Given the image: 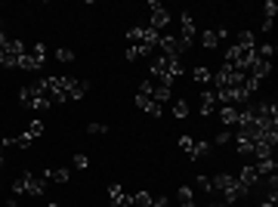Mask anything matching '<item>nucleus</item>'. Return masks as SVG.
I'll use <instances>...</instances> for the list:
<instances>
[{
    "label": "nucleus",
    "mask_w": 278,
    "mask_h": 207,
    "mask_svg": "<svg viewBox=\"0 0 278 207\" xmlns=\"http://www.w3.org/2000/svg\"><path fill=\"white\" fill-rule=\"evenodd\" d=\"M44 81H47L50 102H56V105L68 102V87H71V81H74V78H59V74H50V78H44Z\"/></svg>",
    "instance_id": "nucleus-2"
},
{
    "label": "nucleus",
    "mask_w": 278,
    "mask_h": 207,
    "mask_svg": "<svg viewBox=\"0 0 278 207\" xmlns=\"http://www.w3.org/2000/svg\"><path fill=\"white\" fill-rule=\"evenodd\" d=\"M31 56H34V59H41V62L47 65V47H44V44H34V47H31Z\"/></svg>",
    "instance_id": "nucleus-29"
},
{
    "label": "nucleus",
    "mask_w": 278,
    "mask_h": 207,
    "mask_svg": "<svg viewBox=\"0 0 278 207\" xmlns=\"http://www.w3.org/2000/svg\"><path fill=\"white\" fill-rule=\"evenodd\" d=\"M235 152L250 158V152H253V142H250V139H244V136H238V142H235Z\"/></svg>",
    "instance_id": "nucleus-21"
},
{
    "label": "nucleus",
    "mask_w": 278,
    "mask_h": 207,
    "mask_svg": "<svg viewBox=\"0 0 278 207\" xmlns=\"http://www.w3.org/2000/svg\"><path fill=\"white\" fill-rule=\"evenodd\" d=\"M266 19H269V22H272V19H275V13H278V4H275V0H266Z\"/></svg>",
    "instance_id": "nucleus-33"
},
{
    "label": "nucleus",
    "mask_w": 278,
    "mask_h": 207,
    "mask_svg": "<svg viewBox=\"0 0 278 207\" xmlns=\"http://www.w3.org/2000/svg\"><path fill=\"white\" fill-rule=\"evenodd\" d=\"M44 179H47V182L53 179V182H59V185H62V182H68V179H71V170H65V167H56V170H47V173H44Z\"/></svg>",
    "instance_id": "nucleus-12"
},
{
    "label": "nucleus",
    "mask_w": 278,
    "mask_h": 207,
    "mask_svg": "<svg viewBox=\"0 0 278 207\" xmlns=\"http://www.w3.org/2000/svg\"><path fill=\"white\" fill-rule=\"evenodd\" d=\"M173 118H189V102H185V99H176V105H173Z\"/></svg>",
    "instance_id": "nucleus-24"
},
{
    "label": "nucleus",
    "mask_w": 278,
    "mask_h": 207,
    "mask_svg": "<svg viewBox=\"0 0 278 207\" xmlns=\"http://www.w3.org/2000/svg\"><path fill=\"white\" fill-rule=\"evenodd\" d=\"M207 207H232V204H226V201H222V204H207Z\"/></svg>",
    "instance_id": "nucleus-37"
},
{
    "label": "nucleus",
    "mask_w": 278,
    "mask_h": 207,
    "mask_svg": "<svg viewBox=\"0 0 278 207\" xmlns=\"http://www.w3.org/2000/svg\"><path fill=\"white\" fill-rule=\"evenodd\" d=\"M238 47H241V50H256V37H253L250 31H241V34H238Z\"/></svg>",
    "instance_id": "nucleus-17"
},
{
    "label": "nucleus",
    "mask_w": 278,
    "mask_h": 207,
    "mask_svg": "<svg viewBox=\"0 0 278 207\" xmlns=\"http://www.w3.org/2000/svg\"><path fill=\"white\" fill-rule=\"evenodd\" d=\"M41 68H44V62H41V59H34L31 53H25L22 59H19V71H31V74H37Z\"/></svg>",
    "instance_id": "nucleus-10"
},
{
    "label": "nucleus",
    "mask_w": 278,
    "mask_h": 207,
    "mask_svg": "<svg viewBox=\"0 0 278 207\" xmlns=\"http://www.w3.org/2000/svg\"><path fill=\"white\" fill-rule=\"evenodd\" d=\"M13 142H16V148H25V152L34 145V139H31L28 133H19V136H13Z\"/></svg>",
    "instance_id": "nucleus-25"
},
{
    "label": "nucleus",
    "mask_w": 278,
    "mask_h": 207,
    "mask_svg": "<svg viewBox=\"0 0 278 207\" xmlns=\"http://www.w3.org/2000/svg\"><path fill=\"white\" fill-rule=\"evenodd\" d=\"M192 189H198V192H213V182H210L207 176H198V179H195V185H192Z\"/></svg>",
    "instance_id": "nucleus-27"
},
{
    "label": "nucleus",
    "mask_w": 278,
    "mask_h": 207,
    "mask_svg": "<svg viewBox=\"0 0 278 207\" xmlns=\"http://www.w3.org/2000/svg\"><path fill=\"white\" fill-rule=\"evenodd\" d=\"M170 93H173V87H167V84H155V90H152V99H155L158 105H164L167 99H170Z\"/></svg>",
    "instance_id": "nucleus-14"
},
{
    "label": "nucleus",
    "mask_w": 278,
    "mask_h": 207,
    "mask_svg": "<svg viewBox=\"0 0 278 207\" xmlns=\"http://www.w3.org/2000/svg\"><path fill=\"white\" fill-rule=\"evenodd\" d=\"M201 47L204 50H216L219 47V34L216 31H201Z\"/></svg>",
    "instance_id": "nucleus-16"
},
{
    "label": "nucleus",
    "mask_w": 278,
    "mask_h": 207,
    "mask_svg": "<svg viewBox=\"0 0 278 207\" xmlns=\"http://www.w3.org/2000/svg\"><path fill=\"white\" fill-rule=\"evenodd\" d=\"M50 207H59V204H50Z\"/></svg>",
    "instance_id": "nucleus-41"
},
{
    "label": "nucleus",
    "mask_w": 278,
    "mask_h": 207,
    "mask_svg": "<svg viewBox=\"0 0 278 207\" xmlns=\"http://www.w3.org/2000/svg\"><path fill=\"white\" fill-rule=\"evenodd\" d=\"M161 111H164V105H158L155 99H152V102L145 105V115H152V118H161Z\"/></svg>",
    "instance_id": "nucleus-31"
},
{
    "label": "nucleus",
    "mask_w": 278,
    "mask_h": 207,
    "mask_svg": "<svg viewBox=\"0 0 278 207\" xmlns=\"http://www.w3.org/2000/svg\"><path fill=\"white\" fill-rule=\"evenodd\" d=\"M87 155H74V167H78V170H87Z\"/></svg>",
    "instance_id": "nucleus-35"
},
{
    "label": "nucleus",
    "mask_w": 278,
    "mask_h": 207,
    "mask_svg": "<svg viewBox=\"0 0 278 207\" xmlns=\"http://www.w3.org/2000/svg\"><path fill=\"white\" fill-rule=\"evenodd\" d=\"M219 121L226 124V127H238V108L222 105V108H219Z\"/></svg>",
    "instance_id": "nucleus-11"
},
{
    "label": "nucleus",
    "mask_w": 278,
    "mask_h": 207,
    "mask_svg": "<svg viewBox=\"0 0 278 207\" xmlns=\"http://www.w3.org/2000/svg\"><path fill=\"white\" fill-rule=\"evenodd\" d=\"M7 41H10V37H7L4 31H0V53H4V47H7Z\"/></svg>",
    "instance_id": "nucleus-36"
},
{
    "label": "nucleus",
    "mask_w": 278,
    "mask_h": 207,
    "mask_svg": "<svg viewBox=\"0 0 278 207\" xmlns=\"http://www.w3.org/2000/svg\"><path fill=\"white\" fill-rule=\"evenodd\" d=\"M56 62H74V53L68 47H59L56 50Z\"/></svg>",
    "instance_id": "nucleus-28"
},
{
    "label": "nucleus",
    "mask_w": 278,
    "mask_h": 207,
    "mask_svg": "<svg viewBox=\"0 0 278 207\" xmlns=\"http://www.w3.org/2000/svg\"><path fill=\"white\" fill-rule=\"evenodd\" d=\"M25 185H28V173H25V176H19V179L13 182V192H16V195H25Z\"/></svg>",
    "instance_id": "nucleus-30"
},
{
    "label": "nucleus",
    "mask_w": 278,
    "mask_h": 207,
    "mask_svg": "<svg viewBox=\"0 0 278 207\" xmlns=\"http://www.w3.org/2000/svg\"><path fill=\"white\" fill-rule=\"evenodd\" d=\"M210 182H213V189H216V192H222L226 204H232V207H235L241 198L247 195V192H244V189L238 185V179H235L232 173H219V176H216V179H210Z\"/></svg>",
    "instance_id": "nucleus-1"
},
{
    "label": "nucleus",
    "mask_w": 278,
    "mask_h": 207,
    "mask_svg": "<svg viewBox=\"0 0 278 207\" xmlns=\"http://www.w3.org/2000/svg\"><path fill=\"white\" fill-rule=\"evenodd\" d=\"M87 93H90V81H71V87H68V102H71V99H74V102L84 99Z\"/></svg>",
    "instance_id": "nucleus-8"
},
{
    "label": "nucleus",
    "mask_w": 278,
    "mask_h": 207,
    "mask_svg": "<svg viewBox=\"0 0 278 207\" xmlns=\"http://www.w3.org/2000/svg\"><path fill=\"white\" fill-rule=\"evenodd\" d=\"M176 145H179V152H185V155L192 158V148H195V139H192L189 133H185V136H179V139H176Z\"/></svg>",
    "instance_id": "nucleus-23"
},
{
    "label": "nucleus",
    "mask_w": 278,
    "mask_h": 207,
    "mask_svg": "<svg viewBox=\"0 0 278 207\" xmlns=\"http://www.w3.org/2000/svg\"><path fill=\"white\" fill-rule=\"evenodd\" d=\"M0 167H4V145H0Z\"/></svg>",
    "instance_id": "nucleus-39"
},
{
    "label": "nucleus",
    "mask_w": 278,
    "mask_h": 207,
    "mask_svg": "<svg viewBox=\"0 0 278 207\" xmlns=\"http://www.w3.org/2000/svg\"><path fill=\"white\" fill-rule=\"evenodd\" d=\"M192 81H195V84H213V74H210V68L195 65V68H192Z\"/></svg>",
    "instance_id": "nucleus-13"
},
{
    "label": "nucleus",
    "mask_w": 278,
    "mask_h": 207,
    "mask_svg": "<svg viewBox=\"0 0 278 207\" xmlns=\"http://www.w3.org/2000/svg\"><path fill=\"white\" fill-rule=\"evenodd\" d=\"M179 207H195V204H179Z\"/></svg>",
    "instance_id": "nucleus-40"
},
{
    "label": "nucleus",
    "mask_w": 278,
    "mask_h": 207,
    "mask_svg": "<svg viewBox=\"0 0 278 207\" xmlns=\"http://www.w3.org/2000/svg\"><path fill=\"white\" fill-rule=\"evenodd\" d=\"M238 185H241V189H244V192H250L253 189V185H256V179H259V173H256V167L253 164H244V167H241V170H238Z\"/></svg>",
    "instance_id": "nucleus-4"
},
{
    "label": "nucleus",
    "mask_w": 278,
    "mask_h": 207,
    "mask_svg": "<svg viewBox=\"0 0 278 207\" xmlns=\"http://www.w3.org/2000/svg\"><path fill=\"white\" fill-rule=\"evenodd\" d=\"M256 173L259 176H275V158H263V161H256Z\"/></svg>",
    "instance_id": "nucleus-15"
},
{
    "label": "nucleus",
    "mask_w": 278,
    "mask_h": 207,
    "mask_svg": "<svg viewBox=\"0 0 278 207\" xmlns=\"http://www.w3.org/2000/svg\"><path fill=\"white\" fill-rule=\"evenodd\" d=\"M272 56H275V44H259V47H256V59L272 62Z\"/></svg>",
    "instance_id": "nucleus-20"
},
{
    "label": "nucleus",
    "mask_w": 278,
    "mask_h": 207,
    "mask_svg": "<svg viewBox=\"0 0 278 207\" xmlns=\"http://www.w3.org/2000/svg\"><path fill=\"white\" fill-rule=\"evenodd\" d=\"M176 198H179V204H195V189L192 185H179Z\"/></svg>",
    "instance_id": "nucleus-18"
},
{
    "label": "nucleus",
    "mask_w": 278,
    "mask_h": 207,
    "mask_svg": "<svg viewBox=\"0 0 278 207\" xmlns=\"http://www.w3.org/2000/svg\"><path fill=\"white\" fill-rule=\"evenodd\" d=\"M213 108H216V90L207 87V90L201 93V115H210Z\"/></svg>",
    "instance_id": "nucleus-9"
},
{
    "label": "nucleus",
    "mask_w": 278,
    "mask_h": 207,
    "mask_svg": "<svg viewBox=\"0 0 278 207\" xmlns=\"http://www.w3.org/2000/svg\"><path fill=\"white\" fill-rule=\"evenodd\" d=\"M167 22H170V13H167L164 7L161 10H148V28L161 31V28H167Z\"/></svg>",
    "instance_id": "nucleus-6"
},
{
    "label": "nucleus",
    "mask_w": 278,
    "mask_h": 207,
    "mask_svg": "<svg viewBox=\"0 0 278 207\" xmlns=\"http://www.w3.org/2000/svg\"><path fill=\"white\" fill-rule=\"evenodd\" d=\"M210 155V142L207 139H198L195 148H192V158H207Z\"/></svg>",
    "instance_id": "nucleus-19"
},
{
    "label": "nucleus",
    "mask_w": 278,
    "mask_h": 207,
    "mask_svg": "<svg viewBox=\"0 0 278 207\" xmlns=\"http://www.w3.org/2000/svg\"><path fill=\"white\" fill-rule=\"evenodd\" d=\"M152 201H155V198H152V195H148V192H145V189H142V192H136V195H133V204H139V207H152Z\"/></svg>",
    "instance_id": "nucleus-26"
},
{
    "label": "nucleus",
    "mask_w": 278,
    "mask_h": 207,
    "mask_svg": "<svg viewBox=\"0 0 278 207\" xmlns=\"http://www.w3.org/2000/svg\"><path fill=\"white\" fill-rule=\"evenodd\" d=\"M259 207H275V201H263V204H259Z\"/></svg>",
    "instance_id": "nucleus-38"
},
{
    "label": "nucleus",
    "mask_w": 278,
    "mask_h": 207,
    "mask_svg": "<svg viewBox=\"0 0 278 207\" xmlns=\"http://www.w3.org/2000/svg\"><path fill=\"white\" fill-rule=\"evenodd\" d=\"M44 130H47V124H44V121H31V124H28V136H31V139H41V136H44Z\"/></svg>",
    "instance_id": "nucleus-22"
},
{
    "label": "nucleus",
    "mask_w": 278,
    "mask_h": 207,
    "mask_svg": "<svg viewBox=\"0 0 278 207\" xmlns=\"http://www.w3.org/2000/svg\"><path fill=\"white\" fill-rule=\"evenodd\" d=\"M0 189H4V182H0Z\"/></svg>",
    "instance_id": "nucleus-42"
},
{
    "label": "nucleus",
    "mask_w": 278,
    "mask_h": 207,
    "mask_svg": "<svg viewBox=\"0 0 278 207\" xmlns=\"http://www.w3.org/2000/svg\"><path fill=\"white\" fill-rule=\"evenodd\" d=\"M195 19H192V13L189 10H182L179 13V41H185V44H195Z\"/></svg>",
    "instance_id": "nucleus-3"
},
{
    "label": "nucleus",
    "mask_w": 278,
    "mask_h": 207,
    "mask_svg": "<svg viewBox=\"0 0 278 207\" xmlns=\"http://www.w3.org/2000/svg\"><path fill=\"white\" fill-rule=\"evenodd\" d=\"M87 133H93V136H102V133H108V127H105V124H90V127H87Z\"/></svg>",
    "instance_id": "nucleus-32"
},
{
    "label": "nucleus",
    "mask_w": 278,
    "mask_h": 207,
    "mask_svg": "<svg viewBox=\"0 0 278 207\" xmlns=\"http://www.w3.org/2000/svg\"><path fill=\"white\" fill-rule=\"evenodd\" d=\"M108 198H111V204H115V207H130V204H133V195H127L121 182H111L108 185Z\"/></svg>",
    "instance_id": "nucleus-5"
},
{
    "label": "nucleus",
    "mask_w": 278,
    "mask_h": 207,
    "mask_svg": "<svg viewBox=\"0 0 278 207\" xmlns=\"http://www.w3.org/2000/svg\"><path fill=\"white\" fill-rule=\"evenodd\" d=\"M229 136H232L229 130H219V133L213 136V145H226V142H229Z\"/></svg>",
    "instance_id": "nucleus-34"
},
{
    "label": "nucleus",
    "mask_w": 278,
    "mask_h": 207,
    "mask_svg": "<svg viewBox=\"0 0 278 207\" xmlns=\"http://www.w3.org/2000/svg\"><path fill=\"white\" fill-rule=\"evenodd\" d=\"M44 182H47V179H41V176H31V173H28V185H25V195H28V198H41V195H44V189H47Z\"/></svg>",
    "instance_id": "nucleus-7"
}]
</instances>
